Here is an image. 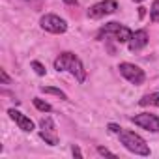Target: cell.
<instances>
[{
	"instance_id": "6da1fadb",
	"label": "cell",
	"mask_w": 159,
	"mask_h": 159,
	"mask_svg": "<svg viewBox=\"0 0 159 159\" xmlns=\"http://www.w3.org/2000/svg\"><path fill=\"white\" fill-rule=\"evenodd\" d=\"M54 69L56 71H69L79 83L86 81V69H84L81 58H77L73 52H62L54 60Z\"/></svg>"
},
{
	"instance_id": "7a4b0ae2",
	"label": "cell",
	"mask_w": 159,
	"mask_h": 159,
	"mask_svg": "<svg viewBox=\"0 0 159 159\" xmlns=\"http://www.w3.org/2000/svg\"><path fill=\"white\" fill-rule=\"evenodd\" d=\"M118 137H120V142H122L129 152H133L135 155H142V157H148V155H150V146L146 144V140H144L140 135H137V133H133V131L122 129V131L118 133Z\"/></svg>"
},
{
	"instance_id": "3957f363",
	"label": "cell",
	"mask_w": 159,
	"mask_h": 159,
	"mask_svg": "<svg viewBox=\"0 0 159 159\" xmlns=\"http://www.w3.org/2000/svg\"><path fill=\"white\" fill-rule=\"evenodd\" d=\"M103 34L114 38V41H118V43H129V39L133 38V32H131L127 26L120 25V23H107V25L101 28L99 36H103Z\"/></svg>"
},
{
	"instance_id": "277c9868",
	"label": "cell",
	"mask_w": 159,
	"mask_h": 159,
	"mask_svg": "<svg viewBox=\"0 0 159 159\" xmlns=\"http://www.w3.org/2000/svg\"><path fill=\"white\" fill-rule=\"evenodd\" d=\"M39 25H41L43 30H47V32H51V34H64V32L67 30V23H66L62 17L54 15V13L43 15V17L39 19Z\"/></svg>"
},
{
	"instance_id": "5b68a950",
	"label": "cell",
	"mask_w": 159,
	"mask_h": 159,
	"mask_svg": "<svg viewBox=\"0 0 159 159\" xmlns=\"http://www.w3.org/2000/svg\"><path fill=\"white\" fill-rule=\"evenodd\" d=\"M118 69H120L122 77H125V79H127V81H129L131 84H142V83H144V79H146L144 71H142L139 66H135V64L122 62V64L118 66Z\"/></svg>"
},
{
	"instance_id": "8992f818",
	"label": "cell",
	"mask_w": 159,
	"mask_h": 159,
	"mask_svg": "<svg viewBox=\"0 0 159 159\" xmlns=\"http://www.w3.org/2000/svg\"><path fill=\"white\" fill-rule=\"evenodd\" d=\"M131 122L146 131H152V133H157L159 131V118L155 114H150V112H140V114H135L131 118Z\"/></svg>"
},
{
	"instance_id": "52a82bcc",
	"label": "cell",
	"mask_w": 159,
	"mask_h": 159,
	"mask_svg": "<svg viewBox=\"0 0 159 159\" xmlns=\"http://www.w3.org/2000/svg\"><path fill=\"white\" fill-rule=\"evenodd\" d=\"M118 10V4L114 0H103V2H98L94 4L90 10H88V17L90 19H101L105 15H111Z\"/></svg>"
},
{
	"instance_id": "ba28073f",
	"label": "cell",
	"mask_w": 159,
	"mask_h": 159,
	"mask_svg": "<svg viewBox=\"0 0 159 159\" xmlns=\"http://www.w3.org/2000/svg\"><path fill=\"white\" fill-rule=\"evenodd\" d=\"M8 114H10L11 120H15V124L19 125V129H23V131H26V133H30V131L34 129V122H32L28 116H25L23 112H19V111H15V109H10Z\"/></svg>"
},
{
	"instance_id": "9c48e42d",
	"label": "cell",
	"mask_w": 159,
	"mask_h": 159,
	"mask_svg": "<svg viewBox=\"0 0 159 159\" xmlns=\"http://www.w3.org/2000/svg\"><path fill=\"white\" fill-rule=\"evenodd\" d=\"M127 45H129V51H131V52L140 51L142 47L148 45V32H146V30H137V32H133V38L129 39Z\"/></svg>"
},
{
	"instance_id": "30bf717a",
	"label": "cell",
	"mask_w": 159,
	"mask_h": 159,
	"mask_svg": "<svg viewBox=\"0 0 159 159\" xmlns=\"http://www.w3.org/2000/svg\"><path fill=\"white\" fill-rule=\"evenodd\" d=\"M139 105H142V107H146V105H155V107H159V92H153V94L144 96V98L139 101Z\"/></svg>"
},
{
	"instance_id": "8fae6325",
	"label": "cell",
	"mask_w": 159,
	"mask_h": 159,
	"mask_svg": "<svg viewBox=\"0 0 159 159\" xmlns=\"http://www.w3.org/2000/svg\"><path fill=\"white\" fill-rule=\"evenodd\" d=\"M39 137H41L49 146H56V144H58V137H56V133H54V131H41V133H39Z\"/></svg>"
},
{
	"instance_id": "7c38bea8",
	"label": "cell",
	"mask_w": 159,
	"mask_h": 159,
	"mask_svg": "<svg viewBox=\"0 0 159 159\" xmlns=\"http://www.w3.org/2000/svg\"><path fill=\"white\" fill-rule=\"evenodd\" d=\"M39 90H41L43 94H52V96H58L60 99H67V94L62 92L60 88H54V86H41Z\"/></svg>"
},
{
	"instance_id": "4fadbf2b",
	"label": "cell",
	"mask_w": 159,
	"mask_h": 159,
	"mask_svg": "<svg viewBox=\"0 0 159 159\" xmlns=\"http://www.w3.org/2000/svg\"><path fill=\"white\" fill-rule=\"evenodd\" d=\"M34 107H36L38 111H41V112H51V111H52V107H51L47 101L39 99V98H34Z\"/></svg>"
},
{
	"instance_id": "5bb4252c",
	"label": "cell",
	"mask_w": 159,
	"mask_h": 159,
	"mask_svg": "<svg viewBox=\"0 0 159 159\" xmlns=\"http://www.w3.org/2000/svg\"><path fill=\"white\" fill-rule=\"evenodd\" d=\"M39 127H41V131H54V122H52V118H51V116H45V118L39 122Z\"/></svg>"
},
{
	"instance_id": "9a60e30c",
	"label": "cell",
	"mask_w": 159,
	"mask_h": 159,
	"mask_svg": "<svg viewBox=\"0 0 159 159\" xmlns=\"http://www.w3.org/2000/svg\"><path fill=\"white\" fill-rule=\"evenodd\" d=\"M150 19L153 23H159V0H153V4L150 8Z\"/></svg>"
},
{
	"instance_id": "2e32d148",
	"label": "cell",
	"mask_w": 159,
	"mask_h": 159,
	"mask_svg": "<svg viewBox=\"0 0 159 159\" xmlns=\"http://www.w3.org/2000/svg\"><path fill=\"white\" fill-rule=\"evenodd\" d=\"M30 67H32L38 75H45V71H47L45 66H43L41 62H38V60H32V62H30Z\"/></svg>"
},
{
	"instance_id": "e0dca14e",
	"label": "cell",
	"mask_w": 159,
	"mask_h": 159,
	"mask_svg": "<svg viewBox=\"0 0 159 159\" xmlns=\"http://www.w3.org/2000/svg\"><path fill=\"white\" fill-rule=\"evenodd\" d=\"M0 83H2V84H11V79L6 73V69H0Z\"/></svg>"
},
{
	"instance_id": "ac0fdd59",
	"label": "cell",
	"mask_w": 159,
	"mask_h": 159,
	"mask_svg": "<svg viewBox=\"0 0 159 159\" xmlns=\"http://www.w3.org/2000/svg\"><path fill=\"white\" fill-rule=\"evenodd\" d=\"M98 153H99V155H109V157H116V155H114V153H112L111 150H107V148H103V146H99V148H98Z\"/></svg>"
},
{
	"instance_id": "d6986e66",
	"label": "cell",
	"mask_w": 159,
	"mask_h": 159,
	"mask_svg": "<svg viewBox=\"0 0 159 159\" xmlns=\"http://www.w3.org/2000/svg\"><path fill=\"white\" fill-rule=\"evenodd\" d=\"M71 153L75 155V157H83V152H81V148H79V146H71Z\"/></svg>"
},
{
	"instance_id": "ffe728a7",
	"label": "cell",
	"mask_w": 159,
	"mask_h": 159,
	"mask_svg": "<svg viewBox=\"0 0 159 159\" xmlns=\"http://www.w3.org/2000/svg\"><path fill=\"white\" fill-rule=\"evenodd\" d=\"M109 131H111V133H116V135H118V133L122 131V127H120V125H116V124H109Z\"/></svg>"
},
{
	"instance_id": "44dd1931",
	"label": "cell",
	"mask_w": 159,
	"mask_h": 159,
	"mask_svg": "<svg viewBox=\"0 0 159 159\" xmlns=\"http://www.w3.org/2000/svg\"><path fill=\"white\" fill-rule=\"evenodd\" d=\"M146 15V8H139V17H144Z\"/></svg>"
},
{
	"instance_id": "7402d4cb",
	"label": "cell",
	"mask_w": 159,
	"mask_h": 159,
	"mask_svg": "<svg viewBox=\"0 0 159 159\" xmlns=\"http://www.w3.org/2000/svg\"><path fill=\"white\" fill-rule=\"evenodd\" d=\"M66 4H69V6H77V0H64Z\"/></svg>"
},
{
	"instance_id": "603a6c76",
	"label": "cell",
	"mask_w": 159,
	"mask_h": 159,
	"mask_svg": "<svg viewBox=\"0 0 159 159\" xmlns=\"http://www.w3.org/2000/svg\"><path fill=\"white\" fill-rule=\"evenodd\" d=\"M135 2H142V0H135Z\"/></svg>"
}]
</instances>
